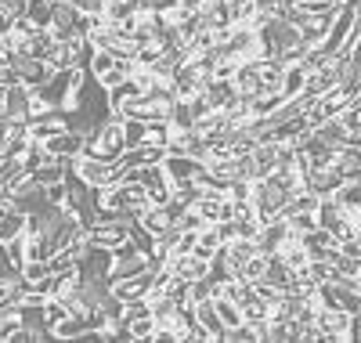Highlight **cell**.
Listing matches in <instances>:
<instances>
[{"label": "cell", "mask_w": 361, "mask_h": 343, "mask_svg": "<svg viewBox=\"0 0 361 343\" xmlns=\"http://www.w3.org/2000/svg\"><path fill=\"white\" fill-rule=\"evenodd\" d=\"M279 170V155H275V141L257 145L253 148V181H264Z\"/></svg>", "instance_id": "cell-6"}, {"label": "cell", "mask_w": 361, "mask_h": 343, "mask_svg": "<svg viewBox=\"0 0 361 343\" xmlns=\"http://www.w3.org/2000/svg\"><path fill=\"white\" fill-rule=\"evenodd\" d=\"M127 329H130V339H152L156 336V318L152 315H141V318H130V322H123Z\"/></svg>", "instance_id": "cell-14"}, {"label": "cell", "mask_w": 361, "mask_h": 343, "mask_svg": "<svg viewBox=\"0 0 361 343\" xmlns=\"http://www.w3.org/2000/svg\"><path fill=\"white\" fill-rule=\"evenodd\" d=\"M177 4H180V0H152V11H163V15H166V11H173Z\"/></svg>", "instance_id": "cell-22"}, {"label": "cell", "mask_w": 361, "mask_h": 343, "mask_svg": "<svg viewBox=\"0 0 361 343\" xmlns=\"http://www.w3.org/2000/svg\"><path fill=\"white\" fill-rule=\"evenodd\" d=\"M206 4H209V0H180V8H185V11H192V15H199Z\"/></svg>", "instance_id": "cell-21"}, {"label": "cell", "mask_w": 361, "mask_h": 343, "mask_svg": "<svg viewBox=\"0 0 361 343\" xmlns=\"http://www.w3.org/2000/svg\"><path fill=\"white\" fill-rule=\"evenodd\" d=\"M73 4H76V11H83V15H105L109 0H73Z\"/></svg>", "instance_id": "cell-20"}, {"label": "cell", "mask_w": 361, "mask_h": 343, "mask_svg": "<svg viewBox=\"0 0 361 343\" xmlns=\"http://www.w3.org/2000/svg\"><path fill=\"white\" fill-rule=\"evenodd\" d=\"M289 224H293L296 235H307V231L318 228V213H289Z\"/></svg>", "instance_id": "cell-16"}, {"label": "cell", "mask_w": 361, "mask_h": 343, "mask_svg": "<svg viewBox=\"0 0 361 343\" xmlns=\"http://www.w3.org/2000/svg\"><path fill=\"white\" fill-rule=\"evenodd\" d=\"M195 318H199V325L214 336V339H224V322H221V315H217V303H214V300L195 303Z\"/></svg>", "instance_id": "cell-7"}, {"label": "cell", "mask_w": 361, "mask_h": 343, "mask_svg": "<svg viewBox=\"0 0 361 343\" xmlns=\"http://www.w3.org/2000/svg\"><path fill=\"white\" fill-rule=\"evenodd\" d=\"M238 278H243V282H264L267 278V253L250 257L243 267H238Z\"/></svg>", "instance_id": "cell-12"}, {"label": "cell", "mask_w": 361, "mask_h": 343, "mask_svg": "<svg viewBox=\"0 0 361 343\" xmlns=\"http://www.w3.org/2000/svg\"><path fill=\"white\" fill-rule=\"evenodd\" d=\"M44 275H51L47 260H25L22 264V278H29V282H37V278H44Z\"/></svg>", "instance_id": "cell-18"}, {"label": "cell", "mask_w": 361, "mask_h": 343, "mask_svg": "<svg viewBox=\"0 0 361 343\" xmlns=\"http://www.w3.org/2000/svg\"><path fill=\"white\" fill-rule=\"evenodd\" d=\"M8 25H11V18L4 15V8H0V33H4V29H8Z\"/></svg>", "instance_id": "cell-23"}, {"label": "cell", "mask_w": 361, "mask_h": 343, "mask_svg": "<svg viewBox=\"0 0 361 343\" xmlns=\"http://www.w3.org/2000/svg\"><path fill=\"white\" fill-rule=\"evenodd\" d=\"M44 148L54 155V160H76V155L87 148V134L69 127V131H62V134L47 138V141H44Z\"/></svg>", "instance_id": "cell-3"}, {"label": "cell", "mask_w": 361, "mask_h": 343, "mask_svg": "<svg viewBox=\"0 0 361 343\" xmlns=\"http://www.w3.org/2000/svg\"><path fill=\"white\" fill-rule=\"evenodd\" d=\"M354 98L347 95V87L343 83H336L333 90H325V95L322 98H314L311 102V109H307V119L314 123V127H318V123H325V119H336L347 105H350Z\"/></svg>", "instance_id": "cell-2"}, {"label": "cell", "mask_w": 361, "mask_h": 343, "mask_svg": "<svg viewBox=\"0 0 361 343\" xmlns=\"http://www.w3.org/2000/svg\"><path fill=\"white\" fill-rule=\"evenodd\" d=\"M170 127L173 131H192L195 127V109L188 98H173V109H170Z\"/></svg>", "instance_id": "cell-9"}, {"label": "cell", "mask_w": 361, "mask_h": 343, "mask_svg": "<svg viewBox=\"0 0 361 343\" xmlns=\"http://www.w3.org/2000/svg\"><path fill=\"white\" fill-rule=\"evenodd\" d=\"M18 73H22V83H25V87H44L58 69L51 66V61H44V58H29V54H25V58L18 61Z\"/></svg>", "instance_id": "cell-5"}, {"label": "cell", "mask_w": 361, "mask_h": 343, "mask_svg": "<svg viewBox=\"0 0 361 343\" xmlns=\"http://www.w3.org/2000/svg\"><path fill=\"white\" fill-rule=\"evenodd\" d=\"M127 148H130V141H127V119L119 112H112L109 119H102L98 127L87 134V148L83 152L94 155V160H105V163H119Z\"/></svg>", "instance_id": "cell-1"}, {"label": "cell", "mask_w": 361, "mask_h": 343, "mask_svg": "<svg viewBox=\"0 0 361 343\" xmlns=\"http://www.w3.org/2000/svg\"><path fill=\"white\" fill-rule=\"evenodd\" d=\"M0 61H8V47L4 44H0Z\"/></svg>", "instance_id": "cell-24"}, {"label": "cell", "mask_w": 361, "mask_h": 343, "mask_svg": "<svg viewBox=\"0 0 361 343\" xmlns=\"http://www.w3.org/2000/svg\"><path fill=\"white\" fill-rule=\"evenodd\" d=\"M163 170H166L170 181H195V177L206 170V163L195 160V155H185V152H166Z\"/></svg>", "instance_id": "cell-4"}, {"label": "cell", "mask_w": 361, "mask_h": 343, "mask_svg": "<svg viewBox=\"0 0 361 343\" xmlns=\"http://www.w3.org/2000/svg\"><path fill=\"white\" fill-rule=\"evenodd\" d=\"M15 83H22L18 66L15 61H0V87H15Z\"/></svg>", "instance_id": "cell-19"}, {"label": "cell", "mask_w": 361, "mask_h": 343, "mask_svg": "<svg viewBox=\"0 0 361 343\" xmlns=\"http://www.w3.org/2000/svg\"><path fill=\"white\" fill-rule=\"evenodd\" d=\"M202 300H214V278H195L192 282V303H202Z\"/></svg>", "instance_id": "cell-17"}, {"label": "cell", "mask_w": 361, "mask_h": 343, "mask_svg": "<svg viewBox=\"0 0 361 343\" xmlns=\"http://www.w3.org/2000/svg\"><path fill=\"white\" fill-rule=\"evenodd\" d=\"M195 253H199L202 260H214V257L221 253V239H217L214 224H209V228H202V231H199V242H195Z\"/></svg>", "instance_id": "cell-13"}, {"label": "cell", "mask_w": 361, "mask_h": 343, "mask_svg": "<svg viewBox=\"0 0 361 343\" xmlns=\"http://www.w3.org/2000/svg\"><path fill=\"white\" fill-rule=\"evenodd\" d=\"M22 231H25V210L8 206L4 217H0V242H8V239H15V235H22Z\"/></svg>", "instance_id": "cell-8"}, {"label": "cell", "mask_w": 361, "mask_h": 343, "mask_svg": "<svg viewBox=\"0 0 361 343\" xmlns=\"http://www.w3.org/2000/svg\"><path fill=\"white\" fill-rule=\"evenodd\" d=\"M214 303H217V315H221L224 329H235V325H243V322H246V315H243V307H238V300L214 296Z\"/></svg>", "instance_id": "cell-10"}, {"label": "cell", "mask_w": 361, "mask_h": 343, "mask_svg": "<svg viewBox=\"0 0 361 343\" xmlns=\"http://www.w3.org/2000/svg\"><path fill=\"white\" fill-rule=\"evenodd\" d=\"M69 181H54V184H47L44 188V195H47V203L51 206H69Z\"/></svg>", "instance_id": "cell-15"}, {"label": "cell", "mask_w": 361, "mask_h": 343, "mask_svg": "<svg viewBox=\"0 0 361 343\" xmlns=\"http://www.w3.org/2000/svg\"><path fill=\"white\" fill-rule=\"evenodd\" d=\"M307 83V69L304 66H286V76H282V95L286 98H296Z\"/></svg>", "instance_id": "cell-11"}]
</instances>
